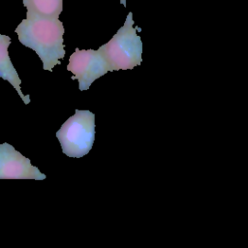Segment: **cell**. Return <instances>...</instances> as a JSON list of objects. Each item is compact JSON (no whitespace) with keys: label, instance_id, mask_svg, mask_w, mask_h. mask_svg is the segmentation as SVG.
Wrapping results in <instances>:
<instances>
[{"label":"cell","instance_id":"5","mask_svg":"<svg viewBox=\"0 0 248 248\" xmlns=\"http://www.w3.org/2000/svg\"><path fill=\"white\" fill-rule=\"evenodd\" d=\"M0 179H46V174L7 142L0 144Z\"/></svg>","mask_w":248,"mask_h":248},{"label":"cell","instance_id":"3","mask_svg":"<svg viewBox=\"0 0 248 248\" xmlns=\"http://www.w3.org/2000/svg\"><path fill=\"white\" fill-rule=\"evenodd\" d=\"M56 132L65 155L80 158L92 148L95 140V114L90 110L76 109Z\"/></svg>","mask_w":248,"mask_h":248},{"label":"cell","instance_id":"8","mask_svg":"<svg viewBox=\"0 0 248 248\" xmlns=\"http://www.w3.org/2000/svg\"><path fill=\"white\" fill-rule=\"evenodd\" d=\"M120 3L124 5V7H126V0H120Z\"/></svg>","mask_w":248,"mask_h":248},{"label":"cell","instance_id":"6","mask_svg":"<svg viewBox=\"0 0 248 248\" xmlns=\"http://www.w3.org/2000/svg\"><path fill=\"white\" fill-rule=\"evenodd\" d=\"M11 45V38L7 35L0 34V78L7 80L16 90L20 99L25 105L30 103V96L24 95L20 88L21 79L14 67L9 56L8 47Z\"/></svg>","mask_w":248,"mask_h":248},{"label":"cell","instance_id":"7","mask_svg":"<svg viewBox=\"0 0 248 248\" xmlns=\"http://www.w3.org/2000/svg\"><path fill=\"white\" fill-rule=\"evenodd\" d=\"M22 4L27 12L51 18H59L63 11V0H22Z\"/></svg>","mask_w":248,"mask_h":248},{"label":"cell","instance_id":"1","mask_svg":"<svg viewBox=\"0 0 248 248\" xmlns=\"http://www.w3.org/2000/svg\"><path fill=\"white\" fill-rule=\"evenodd\" d=\"M64 25L59 18L46 17L26 12V18L16 28L18 41L33 49L41 61L43 68L52 71L65 56Z\"/></svg>","mask_w":248,"mask_h":248},{"label":"cell","instance_id":"2","mask_svg":"<svg viewBox=\"0 0 248 248\" xmlns=\"http://www.w3.org/2000/svg\"><path fill=\"white\" fill-rule=\"evenodd\" d=\"M99 48L108 64L109 72L133 69L141 64L142 43L134 27L132 12L113 37Z\"/></svg>","mask_w":248,"mask_h":248},{"label":"cell","instance_id":"4","mask_svg":"<svg viewBox=\"0 0 248 248\" xmlns=\"http://www.w3.org/2000/svg\"><path fill=\"white\" fill-rule=\"evenodd\" d=\"M67 70L74 76L73 79H78L80 91L88 90L90 85L99 78L109 72L108 64L100 48L76 49L70 56Z\"/></svg>","mask_w":248,"mask_h":248}]
</instances>
